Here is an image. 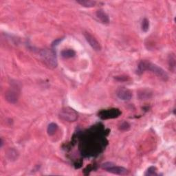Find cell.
Masks as SVG:
<instances>
[{
    "label": "cell",
    "instance_id": "13",
    "mask_svg": "<svg viewBox=\"0 0 176 176\" xmlns=\"http://www.w3.org/2000/svg\"><path fill=\"white\" fill-rule=\"evenodd\" d=\"M142 31L145 32H147L149 31V21L147 19H144L142 21V25H141Z\"/></svg>",
    "mask_w": 176,
    "mask_h": 176
},
{
    "label": "cell",
    "instance_id": "11",
    "mask_svg": "<svg viewBox=\"0 0 176 176\" xmlns=\"http://www.w3.org/2000/svg\"><path fill=\"white\" fill-rule=\"evenodd\" d=\"M61 56H63V58L66 59H69V58H72L76 55L75 51L73 50H64L61 52Z\"/></svg>",
    "mask_w": 176,
    "mask_h": 176
},
{
    "label": "cell",
    "instance_id": "17",
    "mask_svg": "<svg viewBox=\"0 0 176 176\" xmlns=\"http://www.w3.org/2000/svg\"><path fill=\"white\" fill-rule=\"evenodd\" d=\"M130 128L129 124L126 123V122H124V123H122L120 126V129L123 130V131H126V130H128Z\"/></svg>",
    "mask_w": 176,
    "mask_h": 176
},
{
    "label": "cell",
    "instance_id": "14",
    "mask_svg": "<svg viewBox=\"0 0 176 176\" xmlns=\"http://www.w3.org/2000/svg\"><path fill=\"white\" fill-rule=\"evenodd\" d=\"M157 169L155 167H150L145 173V175L153 176L157 175Z\"/></svg>",
    "mask_w": 176,
    "mask_h": 176
},
{
    "label": "cell",
    "instance_id": "3",
    "mask_svg": "<svg viewBox=\"0 0 176 176\" xmlns=\"http://www.w3.org/2000/svg\"><path fill=\"white\" fill-rule=\"evenodd\" d=\"M59 116L63 120L67 122H74L77 120L78 113L71 107H65L61 110Z\"/></svg>",
    "mask_w": 176,
    "mask_h": 176
},
{
    "label": "cell",
    "instance_id": "5",
    "mask_svg": "<svg viewBox=\"0 0 176 176\" xmlns=\"http://www.w3.org/2000/svg\"><path fill=\"white\" fill-rule=\"evenodd\" d=\"M84 36H85L87 41L89 43V44L90 45V46L94 50L100 51L101 50V45L99 44L98 41H97L91 34L87 32H84Z\"/></svg>",
    "mask_w": 176,
    "mask_h": 176
},
{
    "label": "cell",
    "instance_id": "9",
    "mask_svg": "<svg viewBox=\"0 0 176 176\" xmlns=\"http://www.w3.org/2000/svg\"><path fill=\"white\" fill-rule=\"evenodd\" d=\"M96 16L99 18V20L101 21L102 23L107 24L110 22L109 17L102 10H99L96 12Z\"/></svg>",
    "mask_w": 176,
    "mask_h": 176
},
{
    "label": "cell",
    "instance_id": "8",
    "mask_svg": "<svg viewBox=\"0 0 176 176\" xmlns=\"http://www.w3.org/2000/svg\"><path fill=\"white\" fill-rule=\"evenodd\" d=\"M108 172H110L113 174H117V175H124L128 174V170L126 169L125 168L121 167H117L116 165H113V167L109 168V169H107Z\"/></svg>",
    "mask_w": 176,
    "mask_h": 176
},
{
    "label": "cell",
    "instance_id": "12",
    "mask_svg": "<svg viewBox=\"0 0 176 176\" xmlns=\"http://www.w3.org/2000/svg\"><path fill=\"white\" fill-rule=\"evenodd\" d=\"M58 129V125L56 123H50L48 127V134L50 136H52L55 134Z\"/></svg>",
    "mask_w": 176,
    "mask_h": 176
},
{
    "label": "cell",
    "instance_id": "1",
    "mask_svg": "<svg viewBox=\"0 0 176 176\" xmlns=\"http://www.w3.org/2000/svg\"><path fill=\"white\" fill-rule=\"evenodd\" d=\"M146 70H150V71L154 73L157 77L160 78L163 81H167L169 77L168 74L165 72L163 69H162L161 67H158L156 65L151 63L149 61H142L140 63L138 67L137 73L138 74H142V72H144Z\"/></svg>",
    "mask_w": 176,
    "mask_h": 176
},
{
    "label": "cell",
    "instance_id": "16",
    "mask_svg": "<svg viewBox=\"0 0 176 176\" xmlns=\"http://www.w3.org/2000/svg\"><path fill=\"white\" fill-rule=\"evenodd\" d=\"M113 165H115L113 163H112V162H105V163H103L102 164V168L103 169H105V170H107L109 169V168L110 167H113Z\"/></svg>",
    "mask_w": 176,
    "mask_h": 176
},
{
    "label": "cell",
    "instance_id": "10",
    "mask_svg": "<svg viewBox=\"0 0 176 176\" xmlns=\"http://www.w3.org/2000/svg\"><path fill=\"white\" fill-rule=\"evenodd\" d=\"M77 3L84 7L91 8L95 6L96 2L95 1H91V0H78Z\"/></svg>",
    "mask_w": 176,
    "mask_h": 176
},
{
    "label": "cell",
    "instance_id": "7",
    "mask_svg": "<svg viewBox=\"0 0 176 176\" xmlns=\"http://www.w3.org/2000/svg\"><path fill=\"white\" fill-rule=\"evenodd\" d=\"M5 98L6 100L9 102L10 103L15 104L18 101V94L16 91L14 90H9L5 94Z\"/></svg>",
    "mask_w": 176,
    "mask_h": 176
},
{
    "label": "cell",
    "instance_id": "18",
    "mask_svg": "<svg viewBox=\"0 0 176 176\" xmlns=\"http://www.w3.org/2000/svg\"><path fill=\"white\" fill-rule=\"evenodd\" d=\"M3 140H2V139H1V147H2V146H3Z\"/></svg>",
    "mask_w": 176,
    "mask_h": 176
},
{
    "label": "cell",
    "instance_id": "2",
    "mask_svg": "<svg viewBox=\"0 0 176 176\" xmlns=\"http://www.w3.org/2000/svg\"><path fill=\"white\" fill-rule=\"evenodd\" d=\"M40 57L44 63L50 68H55L57 66L56 53L52 50L45 49L40 52Z\"/></svg>",
    "mask_w": 176,
    "mask_h": 176
},
{
    "label": "cell",
    "instance_id": "6",
    "mask_svg": "<svg viewBox=\"0 0 176 176\" xmlns=\"http://www.w3.org/2000/svg\"><path fill=\"white\" fill-rule=\"evenodd\" d=\"M117 96L123 101H129L132 97V92L125 88H120L117 90Z\"/></svg>",
    "mask_w": 176,
    "mask_h": 176
},
{
    "label": "cell",
    "instance_id": "15",
    "mask_svg": "<svg viewBox=\"0 0 176 176\" xmlns=\"http://www.w3.org/2000/svg\"><path fill=\"white\" fill-rule=\"evenodd\" d=\"M169 64L170 69L173 70V71H175V58L173 55L170 56V59L169 61Z\"/></svg>",
    "mask_w": 176,
    "mask_h": 176
},
{
    "label": "cell",
    "instance_id": "4",
    "mask_svg": "<svg viewBox=\"0 0 176 176\" xmlns=\"http://www.w3.org/2000/svg\"><path fill=\"white\" fill-rule=\"evenodd\" d=\"M121 114V112L118 109H111L102 110L99 113V116L102 120L110 118H115Z\"/></svg>",
    "mask_w": 176,
    "mask_h": 176
}]
</instances>
